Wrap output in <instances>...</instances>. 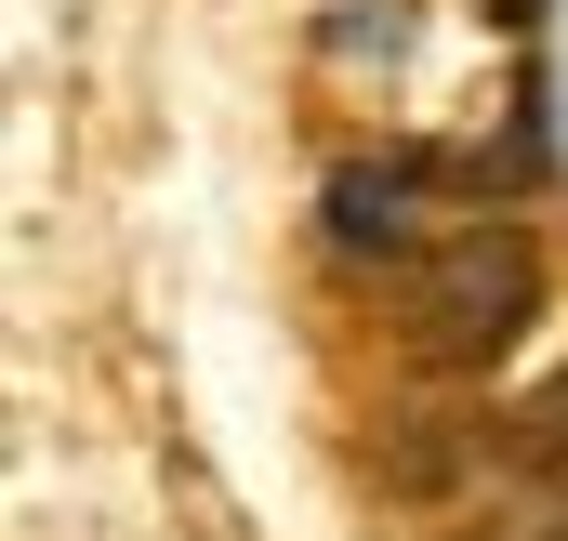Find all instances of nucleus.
<instances>
[{
    "instance_id": "nucleus-1",
    "label": "nucleus",
    "mask_w": 568,
    "mask_h": 541,
    "mask_svg": "<svg viewBox=\"0 0 568 541\" xmlns=\"http://www.w3.org/2000/svg\"><path fill=\"white\" fill-rule=\"evenodd\" d=\"M542 317V252L516 225H449L410 252V357L424 370H476Z\"/></svg>"
},
{
    "instance_id": "nucleus-2",
    "label": "nucleus",
    "mask_w": 568,
    "mask_h": 541,
    "mask_svg": "<svg viewBox=\"0 0 568 541\" xmlns=\"http://www.w3.org/2000/svg\"><path fill=\"white\" fill-rule=\"evenodd\" d=\"M410 212H424V172H331V198H317L331 252H357V265L410 252Z\"/></svg>"
},
{
    "instance_id": "nucleus-3",
    "label": "nucleus",
    "mask_w": 568,
    "mask_h": 541,
    "mask_svg": "<svg viewBox=\"0 0 568 541\" xmlns=\"http://www.w3.org/2000/svg\"><path fill=\"white\" fill-rule=\"evenodd\" d=\"M503 462H516V476H568V370L503 422Z\"/></svg>"
}]
</instances>
